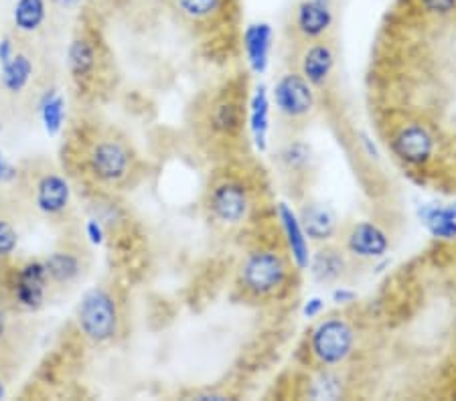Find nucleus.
<instances>
[{
	"label": "nucleus",
	"mask_w": 456,
	"mask_h": 401,
	"mask_svg": "<svg viewBox=\"0 0 456 401\" xmlns=\"http://www.w3.org/2000/svg\"><path fill=\"white\" fill-rule=\"evenodd\" d=\"M73 166H77L92 185L100 188H118L130 179L134 171V155L126 140L112 132H90L69 142Z\"/></svg>",
	"instance_id": "f257e3e1"
},
{
	"label": "nucleus",
	"mask_w": 456,
	"mask_h": 401,
	"mask_svg": "<svg viewBox=\"0 0 456 401\" xmlns=\"http://www.w3.org/2000/svg\"><path fill=\"white\" fill-rule=\"evenodd\" d=\"M76 325L82 337L92 345H108L120 333V309L114 292L94 286L84 292L76 309Z\"/></svg>",
	"instance_id": "f03ea898"
},
{
	"label": "nucleus",
	"mask_w": 456,
	"mask_h": 401,
	"mask_svg": "<svg viewBox=\"0 0 456 401\" xmlns=\"http://www.w3.org/2000/svg\"><path fill=\"white\" fill-rule=\"evenodd\" d=\"M289 280V255L274 250V247H257L246 255L240 266L241 288L254 298H272L281 294Z\"/></svg>",
	"instance_id": "7ed1b4c3"
},
{
	"label": "nucleus",
	"mask_w": 456,
	"mask_h": 401,
	"mask_svg": "<svg viewBox=\"0 0 456 401\" xmlns=\"http://www.w3.org/2000/svg\"><path fill=\"white\" fill-rule=\"evenodd\" d=\"M357 349V331L345 317L322 318L311 331L308 351L313 361L322 369H337L349 361Z\"/></svg>",
	"instance_id": "20e7f679"
},
{
	"label": "nucleus",
	"mask_w": 456,
	"mask_h": 401,
	"mask_svg": "<svg viewBox=\"0 0 456 401\" xmlns=\"http://www.w3.org/2000/svg\"><path fill=\"white\" fill-rule=\"evenodd\" d=\"M4 284L14 309L37 312L47 302L51 280L43 260H27L23 264L14 266Z\"/></svg>",
	"instance_id": "39448f33"
},
{
	"label": "nucleus",
	"mask_w": 456,
	"mask_h": 401,
	"mask_svg": "<svg viewBox=\"0 0 456 401\" xmlns=\"http://www.w3.org/2000/svg\"><path fill=\"white\" fill-rule=\"evenodd\" d=\"M252 207L248 187L240 179L225 177L213 182L208 193V211L211 219L225 228H233L246 221Z\"/></svg>",
	"instance_id": "423d86ee"
},
{
	"label": "nucleus",
	"mask_w": 456,
	"mask_h": 401,
	"mask_svg": "<svg viewBox=\"0 0 456 401\" xmlns=\"http://www.w3.org/2000/svg\"><path fill=\"white\" fill-rule=\"evenodd\" d=\"M394 156L411 169H422L436 155L438 140L422 122H403L389 136Z\"/></svg>",
	"instance_id": "0eeeda50"
},
{
	"label": "nucleus",
	"mask_w": 456,
	"mask_h": 401,
	"mask_svg": "<svg viewBox=\"0 0 456 401\" xmlns=\"http://www.w3.org/2000/svg\"><path fill=\"white\" fill-rule=\"evenodd\" d=\"M272 101L282 118L300 122L314 112L316 93L300 71H286L272 87Z\"/></svg>",
	"instance_id": "6e6552de"
},
{
	"label": "nucleus",
	"mask_w": 456,
	"mask_h": 401,
	"mask_svg": "<svg viewBox=\"0 0 456 401\" xmlns=\"http://www.w3.org/2000/svg\"><path fill=\"white\" fill-rule=\"evenodd\" d=\"M102 63H104V55H102V47L95 35L86 31V28L84 31L79 28L68 49V71L77 92H87L98 82Z\"/></svg>",
	"instance_id": "1a4fd4ad"
},
{
	"label": "nucleus",
	"mask_w": 456,
	"mask_h": 401,
	"mask_svg": "<svg viewBox=\"0 0 456 401\" xmlns=\"http://www.w3.org/2000/svg\"><path fill=\"white\" fill-rule=\"evenodd\" d=\"M341 247L351 260L375 261L389 252V236L373 221L351 223L341 236Z\"/></svg>",
	"instance_id": "9d476101"
},
{
	"label": "nucleus",
	"mask_w": 456,
	"mask_h": 401,
	"mask_svg": "<svg viewBox=\"0 0 456 401\" xmlns=\"http://www.w3.org/2000/svg\"><path fill=\"white\" fill-rule=\"evenodd\" d=\"M246 104L235 92H222L211 100L208 109L209 132L222 140L238 138L246 124Z\"/></svg>",
	"instance_id": "9b49d317"
},
{
	"label": "nucleus",
	"mask_w": 456,
	"mask_h": 401,
	"mask_svg": "<svg viewBox=\"0 0 456 401\" xmlns=\"http://www.w3.org/2000/svg\"><path fill=\"white\" fill-rule=\"evenodd\" d=\"M33 203L47 217H61L71 205V185L65 174L45 171L33 180Z\"/></svg>",
	"instance_id": "f8f14e48"
},
{
	"label": "nucleus",
	"mask_w": 456,
	"mask_h": 401,
	"mask_svg": "<svg viewBox=\"0 0 456 401\" xmlns=\"http://www.w3.org/2000/svg\"><path fill=\"white\" fill-rule=\"evenodd\" d=\"M335 27V12L327 0H303L292 12V28L300 41L325 39Z\"/></svg>",
	"instance_id": "ddd939ff"
},
{
	"label": "nucleus",
	"mask_w": 456,
	"mask_h": 401,
	"mask_svg": "<svg viewBox=\"0 0 456 401\" xmlns=\"http://www.w3.org/2000/svg\"><path fill=\"white\" fill-rule=\"evenodd\" d=\"M335 63L337 51L329 36L319 41H311L306 43L303 53H300V76H303L314 90H325V87H329L330 79H333Z\"/></svg>",
	"instance_id": "4468645a"
},
{
	"label": "nucleus",
	"mask_w": 456,
	"mask_h": 401,
	"mask_svg": "<svg viewBox=\"0 0 456 401\" xmlns=\"http://www.w3.org/2000/svg\"><path fill=\"white\" fill-rule=\"evenodd\" d=\"M351 258L341 245L325 244L308 260V269L316 284L321 286H337L349 272Z\"/></svg>",
	"instance_id": "2eb2a0df"
},
{
	"label": "nucleus",
	"mask_w": 456,
	"mask_h": 401,
	"mask_svg": "<svg viewBox=\"0 0 456 401\" xmlns=\"http://www.w3.org/2000/svg\"><path fill=\"white\" fill-rule=\"evenodd\" d=\"M300 225L306 233L308 239L316 244H327L339 233V221L333 209L322 205V203H306L298 213Z\"/></svg>",
	"instance_id": "dca6fc26"
},
{
	"label": "nucleus",
	"mask_w": 456,
	"mask_h": 401,
	"mask_svg": "<svg viewBox=\"0 0 456 401\" xmlns=\"http://www.w3.org/2000/svg\"><path fill=\"white\" fill-rule=\"evenodd\" d=\"M278 219H281L284 244L289 247V255L292 258L294 266L298 269L308 268L311 252H308V237L303 225H300L298 215L294 213L286 203H281V205H278Z\"/></svg>",
	"instance_id": "f3484780"
},
{
	"label": "nucleus",
	"mask_w": 456,
	"mask_h": 401,
	"mask_svg": "<svg viewBox=\"0 0 456 401\" xmlns=\"http://www.w3.org/2000/svg\"><path fill=\"white\" fill-rule=\"evenodd\" d=\"M43 261H45L51 286H69V284L82 278L84 274L82 252L76 250V247L55 250Z\"/></svg>",
	"instance_id": "a211bd4d"
},
{
	"label": "nucleus",
	"mask_w": 456,
	"mask_h": 401,
	"mask_svg": "<svg viewBox=\"0 0 456 401\" xmlns=\"http://www.w3.org/2000/svg\"><path fill=\"white\" fill-rule=\"evenodd\" d=\"M272 27L268 23L248 25L244 31V51L249 69L262 76L270 65L272 53Z\"/></svg>",
	"instance_id": "6ab92c4d"
},
{
	"label": "nucleus",
	"mask_w": 456,
	"mask_h": 401,
	"mask_svg": "<svg viewBox=\"0 0 456 401\" xmlns=\"http://www.w3.org/2000/svg\"><path fill=\"white\" fill-rule=\"evenodd\" d=\"M270 96L266 87L260 85L254 92L252 100H249L248 108V124L249 132H252L254 144L260 150H266L268 146V132H270Z\"/></svg>",
	"instance_id": "aec40b11"
},
{
	"label": "nucleus",
	"mask_w": 456,
	"mask_h": 401,
	"mask_svg": "<svg viewBox=\"0 0 456 401\" xmlns=\"http://www.w3.org/2000/svg\"><path fill=\"white\" fill-rule=\"evenodd\" d=\"M68 104H65V98L57 87H51L37 101V112H39V118L43 128L49 136H57L63 132L65 128V116H68Z\"/></svg>",
	"instance_id": "412c9836"
},
{
	"label": "nucleus",
	"mask_w": 456,
	"mask_h": 401,
	"mask_svg": "<svg viewBox=\"0 0 456 401\" xmlns=\"http://www.w3.org/2000/svg\"><path fill=\"white\" fill-rule=\"evenodd\" d=\"M33 73L35 68L31 57L23 53V51H17V55H14L4 68H0V85L4 87V92L12 93V96H19V93H23L28 84H31Z\"/></svg>",
	"instance_id": "4be33fe9"
},
{
	"label": "nucleus",
	"mask_w": 456,
	"mask_h": 401,
	"mask_svg": "<svg viewBox=\"0 0 456 401\" xmlns=\"http://www.w3.org/2000/svg\"><path fill=\"white\" fill-rule=\"evenodd\" d=\"M47 0H17L12 6V25L19 33L33 35L45 25Z\"/></svg>",
	"instance_id": "5701e85b"
},
{
	"label": "nucleus",
	"mask_w": 456,
	"mask_h": 401,
	"mask_svg": "<svg viewBox=\"0 0 456 401\" xmlns=\"http://www.w3.org/2000/svg\"><path fill=\"white\" fill-rule=\"evenodd\" d=\"M173 6L183 19L203 25L222 14L225 0H173Z\"/></svg>",
	"instance_id": "b1692460"
},
{
	"label": "nucleus",
	"mask_w": 456,
	"mask_h": 401,
	"mask_svg": "<svg viewBox=\"0 0 456 401\" xmlns=\"http://www.w3.org/2000/svg\"><path fill=\"white\" fill-rule=\"evenodd\" d=\"M422 221L434 237H456V211L452 207H426L422 211Z\"/></svg>",
	"instance_id": "393cba45"
},
{
	"label": "nucleus",
	"mask_w": 456,
	"mask_h": 401,
	"mask_svg": "<svg viewBox=\"0 0 456 401\" xmlns=\"http://www.w3.org/2000/svg\"><path fill=\"white\" fill-rule=\"evenodd\" d=\"M343 388L345 385L341 375L335 369L322 367L321 373L313 377L311 383H308L306 396L313 399H339L345 393Z\"/></svg>",
	"instance_id": "a878e982"
},
{
	"label": "nucleus",
	"mask_w": 456,
	"mask_h": 401,
	"mask_svg": "<svg viewBox=\"0 0 456 401\" xmlns=\"http://www.w3.org/2000/svg\"><path fill=\"white\" fill-rule=\"evenodd\" d=\"M281 160L289 171H300L311 160V148L305 142H289L281 150Z\"/></svg>",
	"instance_id": "bb28decb"
},
{
	"label": "nucleus",
	"mask_w": 456,
	"mask_h": 401,
	"mask_svg": "<svg viewBox=\"0 0 456 401\" xmlns=\"http://www.w3.org/2000/svg\"><path fill=\"white\" fill-rule=\"evenodd\" d=\"M416 3L418 9L432 19H448L456 12V0H416Z\"/></svg>",
	"instance_id": "cd10ccee"
},
{
	"label": "nucleus",
	"mask_w": 456,
	"mask_h": 401,
	"mask_svg": "<svg viewBox=\"0 0 456 401\" xmlns=\"http://www.w3.org/2000/svg\"><path fill=\"white\" fill-rule=\"evenodd\" d=\"M19 245L17 228L6 219H0V261L11 258Z\"/></svg>",
	"instance_id": "c85d7f7f"
},
{
	"label": "nucleus",
	"mask_w": 456,
	"mask_h": 401,
	"mask_svg": "<svg viewBox=\"0 0 456 401\" xmlns=\"http://www.w3.org/2000/svg\"><path fill=\"white\" fill-rule=\"evenodd\" d=\"M84 231H86L87 242L94 244V245H104L106 237H108V228L100 221L98 217L87 219L86 225H84Z\"/></svg>",
	"instance_id": "c756f323"
},
{
	"label": "nucleus",
	"mask_w": 456,
	"mask_h": 401,
	"mask_svg": "<svg viewBox=\"0 0 456 401\" xmlns=\"http://www.w3.org/2000/svg\"><path fill=\"white\" fill-rule=\"evenodd\" d=\"M11 342V317L9 306L0 302V349H4Z\"/></svg>",
	"instance_id": "7c9ffc66"
},
{
	"label": "nucleus",
	"mask_w": 456,
	"mask_h": 401,
	"mask_svg": "<svg viewBox=\"0 0 456 401\" xmlns=\"http://www.w3.org/2000/svg\"><path fill=\"white\" fill-rule=\"evenodd\" d=\"M14 55H17V45H14V39L9 35H4L3 39H0V68H4V65L9 63Z\"/></svg>",
	"instance_id": "2f4dec72"
},
{
	"label": "nucleus",
	"mask_w": 456,
	"mask_h": 401,
	"mask_svg": "<svg viewBox=\"0 0 456 401\" xmlns=\"http://www.w3.org/2000/svg\"><path fill=\"white\" fill-rule=\"evenodd\" d=\"M353 301H355V294H353L351 290L343 288V286H337V288L333 290V302H337V304H347V302H353Z\"/></svg>",
	"instance_id": "473e14b6"
},
{
	"label": "nucleus",
	"mask_w": 456,
	"mask_h": 401,
	"mask_svg": "<svg viewBox=\"0 0 456 401\" xmlns=\"http://www.w3.org/2000/svg\"><path fill=\"white\" fill-rule=\"evenodd\" d=\"M321 312H322V301H321V298H313V301H308V304L305 306V317H308V318L319 317Z\"/></svg>",
	"instance_id": "72a5a7b5"
},
{
	"label": "nucleus",
	"mask_w": 456,
	"mask_h": 401,
	"mask_svg": "<svg viewBox=\"0 0 456 401\" xmlns=\"http://www.w3.org/2000/svg\"><path fill=\"white\" fill-rule=\"evenodd\" d=\"M9 396V381H6V377L0 375V399H4Z\"/></svg>",
	"instance_id": "f704fd0d"
},
{
	"label": "nucleus",
	"mask_w": 456,
	"mask_h": 401,
	"mask_svg": "<svg viewBox=\"0 0 456 401\" xmlns=\"http://www.w3.org/2000/svg\"><path fill=\"white\" fill-rule=\"evenodd\" d=\"M53 3L57 6H61V9H73V6H76L79 0H53Z\"/></svg>",
	"instance_id": "c9c22d12"
},
{
	"label": "nucleus",
	"mask_w": 456,
	"mask_h": 401,
	"mask_svg": "<svg viewBox=\"0 0 456 401\" xmlns=\"http://www.w3.org/2000/svg\"><path fill=\"white\" fill-rule=\"evenodd\" d=\"M4 172H6V164H4L3 152H0V182H3V179H4Z\"/></svg>",
	"instance_id": "e433bc0d"
},
{
	"label": "nucleus",
	"mask_w": 456,
	"mask_h": 401,
	"mask_svg": "<svg viewBox=\"0 0 456 401\" xmlns=\"http://www.w3.org/2000/svg\"><path fill=\"white\" fill-rule=\"evenodd\" d=\"M0 130H3V122H0Z\"/></svg>",
	"instance_id": "4c0bfd02"
},
{
	"label": "nucleus",
	"mask_w": 456,
	"mask_h": 401,
	"mask_svg": "<svg viewBox=\"0 0 456 401\" xmlns=\"http://www.w3.org/2000/svg\"><path fill=\"white\" fill-rule=\"evenodd\" d=\"M452 209H454V211H456V205H452Z\"/></svg>",
	"instance_id": "58836bf2"
}]
</instances>
